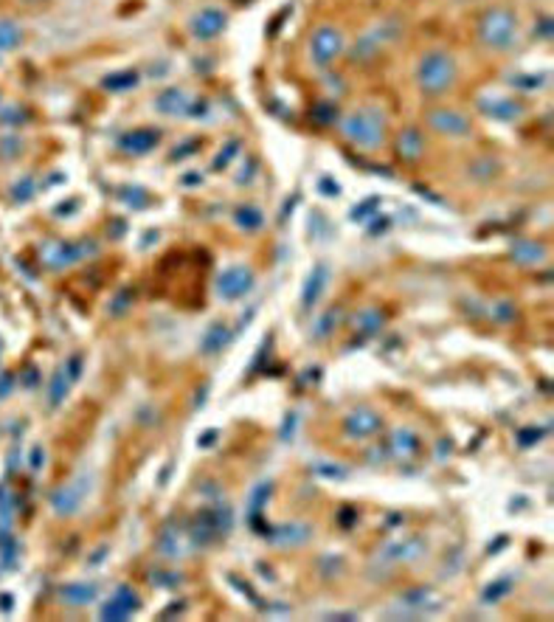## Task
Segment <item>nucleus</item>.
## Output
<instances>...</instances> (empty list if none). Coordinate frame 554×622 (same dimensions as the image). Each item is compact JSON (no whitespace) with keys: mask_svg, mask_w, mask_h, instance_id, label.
Wrapping results in <instances>:
<instances>
[{"mask_svg":"<svg viewBox=\"0 0 554 622\" xmlns=\"http://www.w3.org/2000/svg\"><path fill=\"white\" fill-rule=\"evenodd\" d=\"M270 493H273V485H270V481H262V485L253 488V493H251V499H248V518H251V515H262V507L267 504Z\"/></svg>","mask_w":554,"mask_h":622,"instance_id":"obj_29","label":"nucleus"},{"mask_svg":"<svg viewBox=\"0 0 554 622\" xmlns=\"http://www.w3.org/2000/svg\"><path fill=\"white\" fill-rule=\"evenodd\" d=\"M340 132L361 150H377L386 141V116L372 107L355 110L340 121Z\"/></svg>","mask_w":554,"mask_h":622,"instance_id":"obj_3","label":"nucleus"},{"mask_svg":"<svg viewBox=\"0 0 554 622\" xmlns=\"http://www.w3.org/2000/svg\"><path fill=\"white\" fill-rule=\"evenodd\" d=\"M65 372H68V378H71L74 383L82 378V355H74V358H68V364H65Z\"/></svg>","mask_w":554,"mask_h":622,"instance_id":"obj_42","label":"nucleus"},{"mask_svg":"<svg viewBox=\"0 0 554 622\" xmlns=\"http://www.w3.org/2000/svg\"><path fill=\"white\" fill-rule=\"evenodd\" d=\"M124 197H127V200H132V209H144V205L150 203L147 192H144V189H138V186H129V189H124Z\"/></svg>","mask_w":554,"mask_h":622,"instance_id":"obj_38","label":"nucleus"},{"mask_svg":"<svg viewBox=\"0 0 554 622\" xmlns=\"http://www.w3.org/2000/svg\"><path fill=\"white\" fill-rule=\"evenodd\" d=\"M321 476H326V479H346V470L338 467V465H321Z\"/></svg>","mask_w":554,"mask_h":622,"instance_id":"obj_43","label":"nucleus"},{"mask_svg":"<svg viewBox=\"0 0 554 622\" xmlns=\"http://www.w3.org/2000/svg\"><path fill=\"white\" fill-rule=\"evenodd\" d=\"M71 386H74V380L68 378L65 366H59V369L54 372V378H51V391H48L51 408H59V405H62V400L68 397V391H71Z\"/></svg>","mask_w":554,"mask_h":622,"instance_id":"obj_25","label":"nucleus"},{"mask_svg":"<svg viewBox=\"0 0 554 622\" xmlns=\"http://www.w3.org/2000/svg\"><path fill=\"white\" fill-rule=\"evenodd\" d=\"M352 321H355V327L361 329V338H369V335L380 332V327H383V316H380L377 310H363V313H358Z\"/></svg>","mask_w":554,"mask_h":622,"instance_id":"obj_28","label":"nucleus"},{"mask_svg":"<svg viewBox=\"0 0 554 622\" xmlns=\"http://www.w3.org/2000/svg\"><path fill=\"white\" fill-rule=\"evenodd\" d=\"M293 426H296V414L290 411V417L285 420V428H282V440H293Z\"/></svg>","mask_w":554,"mask_h":622,"instance_id":"obj_46","label":"nucleus"},{"mask_svg":"<svg viewBox=\"0 0 554 622\" xmlns=\"http://www.w3.org/2000/svg\"><path fill=\"white\" fill-rule=\"evenodd\" d=\"M340 51H343V37H340L338 29L321 26V29L312 31V37H310V56H312V62L318 68L332 65L340 56Z\"/></svg>","mask_w":554,"mask_h":622,"instance_id":"obj_6","label":"nucleus"},{"mask_svg":"<svg viewBox=\"0 0 554 622\" xmlns=\"http://www.w3.org/2000/svg\"><path fill=\"white\" fill-rule=\"evenodd\" d=\"M338 324H340V310H326V313L315 321V341L329 338V335L338 329Z\"/></svg>","mask_w":554,"mask_h":622,"instance_id":"obj_31","label":"nucleus"},{"mask_svg":"<svg viewBox=\"0 0 554 622\" xmlns=\"http://www.w3.org/2000/svg\"><path fill=\"white\" fill-rule=\"evenodd\" d=\"M397 150H399V155L405 158V161H417L420 155H422V150H425V141H422V132L420 130H405L399 138H397Z\"/></svg>","mask_w":554,"mask_h":622,"instance_id":"obj_22","label":"nucleus"},{"mask_svg":"<svg viewBox=\"0 0 554 622\" xmlns=\"http://www.w3.org/2000/svg\"><path fill=\"white\" fill-rule=\"evenodd\" d=\"M150 580H152L155 586H161V589H175V586L183 580V577H180V575H175V572H161V569H158V572H152V575H150Z\"/></svg>","mask_w":554,"mask_h":622,"instance_id":"obj_37","label":"nucleus"},{"mask_svg":"<svg viewBox=\"0 0 554 622\" xmlns=\"http://www.w3.org/2000/svg\"><path fill=\"white\" fill-rule=\"evenodd\" d=\"M12 380H15V375H9V372L0 375V397H6L12 391Z\"/></svg>","mask_w":554,"mask_h":622,"instance_id":"obj_44","label":"nucleus"},{"mask_svg":"<svg viewBox=\"0 0 554 622\" xmlns=\"http://www.w3.org/2000/svg\"><path fill=\"white\" fill-rule=\"evenodd\" d=\"M234 223L242 228V231H248V234H253V231H259L262 226H264V215H262V209L259 205H251V203H242L239 209L234 212Z\"/></svg>","mask_w":554,"mask_h":622,"instance_id":"obj_23","label":"nucleus"},{"mask_svg":"<svg viewBox=\"0 0 554 622\" xmlns=\"http://www.w3.org/2000/svg\"><path fill=\"white\" fill-rule=\"evenodd\" d=\"M478 37L493 51H509L518 45V17L507 6H493L478 20Z\"/></svg>","mask_w":554,"mask_h":622,"instance_id":"obj_2","label":"nucleus"},{"mask_svg":"<svg viewBox=\"0 0 554 622\" xmlns=\"http://www.w3.org/2000/svg\"><path fill=\"white\" fill-rule=\"evenodd\" d=\"M225 23H228V15H225V12H220V9H214V6H205V9H200V12L191 17L189 31H191V37H197V40H214V37H220V34L225 31Z\"/></svg>","mask_w":554,"mask_h":622,"instance_id":"obj_9","label":"nucleus"},{"mask_svg":"<svg viewBox=\"0 0 554 622\" xmlns=\"http://www.w3.org/2000/svg\"><path fill=\"white\" fill-rule=\"evenodd\" d=\"M197 147H200L197 141H189V144H183L180 150H175V153H172V158H175V161H180V155H186V153H191V150H197Z\"/></svg>","mask_w":554,"mask_h":622,"instance_id":"obj_50","label":"nucleus"},{"mask_svg":"<svg viewBox=\"0 0 554 622\" xmlns=\"http://www.w3.org/2000/svg\"><path fill=\"white\" fill-rule=\"evenodd\" d=\"M512 259L515 262H521V265H537V262H543V248L537 245V242H529V240H521V242H515L512 245Z\"/></svg>","mask_w":554,"mask_h":622,"instance_id":"obj_26","label":"nucleus"},{"mask_svg":"<svg viewBox=\"0 0 554 622\" xmlns=\"http://www.w3.org/2000/svg\"><path fill=\"white\" fill-rule=\"evenodd\" d=\"M377 209H380V200H377V197H369L363 205H358V209L349 212V217H352V220H363L366 215H372V212H377Z\"/></svg>","mask_w":554,"mask_h":622,"instance_id":"obj_39","label":"nucleus"},{"mask_svg":"<svg viewBox=\"0 0 554 622\" xmlns=\"http://www.w3.org/2000/svg\"><path fill=\"white\" fill-rule=\"evenodd\" d=\"M253 270L245 265H231L217 276V296L223 302H239L253 290Z\"/></svg>","mask_w":554,"mask_h":622,"instance_id":"obj_5","label":"nucleus"},{"mask_svg":"<svg viewBox=\"0 0 554 622\" xmlns=\"http://www.w3.org/2000/svg\"><path fill=\"white\" fill-rule=\"evenodd\" d=\"M543 434H546L543 428L526 426V428H518V434H515V442H518V448H532V445H537V442H540V437H543Z\"/></svg>","mask_w":554,"mask_h":622,"instance_id":"obj_33","label":"nucleus"},{"mask_svg":"<svg viewBox=\"0 0 554 622\" xmlns=\"http://www.w3.org/2000/svg\"><path fill=\"white\" fill-rule=\"evenodd\" d=\"M239 150H242V144L237 141V138H231V141L225 144V150H223V153L217 155V161H214V169H225V166H228V164L234 161V155H237Z\"/></svg>","mask_w":554,"mask_h":622,"instance_id":"obj_35","label":"nucleus"},{"mask_svg":"<svg viewBox=\"0 0 554 622\" xmlns=\"http://www.w3.org/2000/svg\"><path fill=\"white\" fill-rule=\"evenodd\" d=\"M158 144H161V132L152 130V127H138V130H129L118 138V147L129 155H147Z\"/></svg>","mask_w":554,"mask_h":622,"instance_id":"obj_15","label":"nucleus"},{"mask_svg":"<svg viewBox=\"0 0 554 622\" xmlns=\"http://www.w3.org/2000/svg\"><path fill=\"white\" fill-rule=\"evenodd\" d=\"M402 602H405L408 608H413L417 614H422V608H434V605L439 602V597H436V591H431L428 586H420V589L405 591V594H402Z\"/></svg>","mask_w":554,"mask_h":622,"instance_id":"obj_24","label":"nucleus"},{"mask_svg":"<svg viewBox=\"0 0 554 622\" xmlns=\"http://www.w3.org/2000/svg\"><path fill=\"white\" fill-rule=\"evenodd\" d=\"M23 40V31L12 20H0V51H12Z\"/></svg>","mask_w":554,"mask_h":622,"instance_id":"obj_30","label":"nucleus"},{"mask_svg":"<svg viewBox=\"0 0 554 622\" xmlns=\"http://www.w3.org/2000/svg\"><path fill=\"white\" fill-rule=\"evenodd\" d=\"M29 3H34V0H29Z\"/></svg>","mask_w":554,"mask_h":622,"instance_id":"obj_56","label":"nucleus"},{"mask_svg":"<svg viewBox=\"0 0 554 622\" xmlns=\"http://www.w3.org/2000/svg\"><path fill=\"white\" fill-rule=\"evenodd\" d=\"M191 183H200V175H186V186H191Z\"/></svg>","mask_w":554,"mask_h":622,"instance_id":"obj_55","label":"nucleus"},{"mask_svg":"<svg viewBox=\"0 0 554 622\" xmlns=\"http://www.w3.org/2000/svg\"><path fill=\"white\" fill-rule=\"evenodd\" d=\"M481 110L498 118V121H515L521 116V104L512 102V99H498V96H490V99H481Z\"/></svg>","mask_w":554,"mask_h":622,"instance_id":"obj_21","label":"nucleus"},{"mask_svg":"<svg viewBox=\"0 0 554 622\" xmlns=\"http://www.w3.org/2000/svg\"><path fill=\"white\" fill-rule=\"evenodd\" d=\"M15 555H17V541H12L9 535H0V558L9 569L15 566Z\"/></svg>","mask_w":554,"mask_h":622,"instance_id":"obj_34","label":"nucleus"},{"mask_svg":"<svg viewBox=\"0 0 554 622\" xmlns=\"http://www.w3.org/2000/svg\"><path fill=\"white\" fill-rule=\"evenodd\" d=\"M507 543H509V538H507V535H498V538H496V543H493V546H487V552H490V555H496V552H501Z\"/></svg>","mask_w":554,"mask_h":622,"instance_id":"obj_49","label":"nucleus"},{"mask_svg":"<svg viewBox=\"0 0 554 622\" xmlns=\"http://www.w3.org/2000/svg\"><path fill=\"white\" fill-rule=\"evenodd\" d=\"M428 555V543L422 538H405V541H388L383 546V558L388 563H413Z\"/></svg>","mask_w":554,"mask_h":622,"instance_id":"obj_10","label":"nucleus"},{"mask_svg":"<svg viewBox=\"0 0 554 622\" xmlns=\"http://www.w3.org/2000/svg\"><path fill=\"white\" fill-rule=\"evenodd\" d=\"M102 85H104L110 93H124V91H129V88L138 85V71H132V68H127V71H116V74L104 77Z\"/></svg>","mask_w":554,"mask_h":622,"instance_id":"obj_27","label":"nucleus"},{"mask_svg":"<svg viewBox=\"0 0 554 622\" xmlns=\"http://www.w3.org/2000/svg\"><path fill=\"white\" fill-rule=\"evenodd\" d=\"M338 524H340L343 529H352V527L358 524V510H355V507H340V513H338Z\"/></svg>","mask_w":554,"mask_h":622,"instance_id":"obj_41","label":"nucleus"},{"mask_svg":"<svg viewBox=\"0 0 554 622\" xmlns=\"http://www.w3.org/2000/svg\"><path fill=\"white\" fill-rule=\"evenodd\" d=\"M205 394H209V383H203V391H200V397H194V408H200V405H203Z\"/></svg>","mask_w":554,"mask_h":622,"instance_id":"obj_52","label":"nucleus"},{"mask_svg":"<svg viewBox=\"0 0 554 622\" xmlns=\"http://www.w3.org/2000/svg\"><path fill=\"white\" fill-rule=\"evenodd\" d=\"M312 118H315L318 124H332V121L338 118V110H335V104L321 102V104H315V107H312Z\"/></svg>","mask_w":554,"mask_h":622,"instance_id":"obj_36","label":"nucleus"},{"mask_svg":"<svg viewBox=\"0 0 554 622\" xmlns=\"http://www.w3.org/2000/svg\"><path fill=\"white\" fill-rule=\"evenodd\" d=\"M428 121L439 135H448V138H464L470 132V118L461 116L459 110H442V107L431 110Z\"/></svg>","mask_w":554,"mask_h":622,"instance_id":"obj_13","label":"nucleus"},{"mask_svg":"<svg viewBox=\"0 0 554 622\" xmlns=\"http://www.w3.org/2000/svg\"><path fill=\"white\" fill-rule=\"evenodd\" d=\"M155 549L161 552L164 558H183L186 552L191 549V541H189V532H186V527H180V524H175V521H169L164 529H161V535H158V543H155Z\"/></svg>","mask_w":554,"mask_h":622,"instance_id":"obj_12","label":"nucleus"},{"mask_svg":"<svg viewBox=\"0 0 554 622\" xmlns=\"http://www.w3.org/2000/svg\"><path fill=\"white\" fill-rule=\"evenodd\" d=\"M214 440H217V431H209V434H203V437H200V445H203V448H209Z\"/></svg>","mask_w":554,"mask_h":622,"instance_id":"obj_51","label":"nucleus"},{"mask_svg":"<svg viewBox=\"0 0 554 622\" xmlns=\"http://www.w3.org/2000/svg\"><path fill=\"white\" fill-rule=\"evenodd\" d=\"M129 302H132V290H121V296H118V299H113V304H110L113 316H116V318H121V316L127 313Z\"/></svg>","mask_w":554,"mask_h":622,"instance_id":"obj_40","label":"nucleus"},{"mask_svg":"<svg viewBox=\"0 0 554 622\" xmlns=\"http://www.w3.org/2000/svg\"><path fill=\"white\" fill-rule=\"evenodd\" d=\"M40 254H42V262L48 265V267H68V265H74V262H79V259H85V256H93L96 254V242L93 240H82V242H68V240H51V242H45L42 248H40Z\"/></svg>","mask_w":554,"mask_h":622,"instance_id":"obj_4","label":"nucleus"},{"mask_svg":"<svg viewBox=\"0 0 554 622\" xmlns=\"http://www.w3.org/2000/svg\"><path fill=\"white\" fill-rule=\"evenodd\" d=\"M88 488H90V485H85V479H77L74 485L59 488V490L51 496V507H54V513L62 515V518L74 515V513L82 507V502H85V496H88Z\"/></svg>","mask_w":554,"mask_h":622,"instance_id":"obj_11","label":"nucleus"},{"mask_svg":"<svg viewBox=\"0 0 554 622\" xmlns=\"http://www.w3.org/2000/svg\"><path fill=\"white\" fill-rule=\"evenodd\" d=\"M138 608H141V597L135 594V589H129V586H118V589L113 591V597L102 605L99 619H107V622H124V619H129Z\"/></svg>","mask_w":554,"mask_h":622,"instance_id":"obj_8","label":"nucleus"},{"mask_svg":"<svg viewBox=\"0 0 554 622\" xmlns=\"http://www.w3.org/2000/svg\"><path fill=\"white\" fill-rule=\"evenodd\" d=\"M189 104H191V99H189L180 88H169V91H164V93L155 99V107H158V113H164V116H186V113H189Z\"/></svg>","mask_w":554,"mask_h":622,"instance_id":"obj_20","label":"nucleus"},{"mask_svg":"<svg viewBox=\"0 0 554 622\" xmlns=\"http://www.w3.org/2000/svg\"><path fill=\"white\" fill-rule=\"evenodd\" d=\"M496 318H498V321H509V318H515V307H512V304H501Z\"/></svg>","mask_w":554,"mask_h":622,"instance_id":"obj_48","label":"nucleus"},{"mask_svg":"<svg viewBox=\"0 0 554 622\" xmlns=\"http://www.w3.org/2000/svg\"><path fill=\"white\" fill-rule=\"evenodd\" d=\"M45 465V451L42 448H34V453H31V470H40Z\"/></svg>","mask_w":554,"mask_h":622,"instance_id":"obj_45","label":"nucleus"},{"mask_svg":"<svg viewBox=\"0 0 554 622\" xmlns=\"http://www.w3.org/2000/svg\"><path fill=\"white\" fill-rule=\"evenodd\" d=\"M312 538V527L310 524H301V521H290V524H282L267 532V541L279 549H296V546H304L307 541Z\"/></svg>","mask_w":554,"mask_h":622,"instance_id":"obj_14","label":"nucleus"},{"mask_svg":"<svg viewBox=\"0 0 554 622\" xmlns=\"http://www.w3.org/2000/svg\"><path fill=\"white\" fill-rule=\"evenodd\" d=\"M104 555H107V546H102V549H99V552H96V555H93V558H90V566H99V561H102V558H104Z\"/></svg>","mask_w":554,"mask_h":622,"instance_id":"obj_53","label":"nucleus"},{"mask_svg":"<svg viewBox=\"0 0 554 622\" xmlns=\"http://www.w3.org/2000/svg\"><path fill=\"white\" fill-rule=\"evenodd\" d=\"M31 192H34V183H31V180L26 178V183H23L20 189H15V197H17V200H26V197H29Z\"/></svg>","mask_w":554,"mask_h":622,"instance_id":"obj_47","label":"nucleus"},{"mask_svg":"<svg viewBox=\"0 0 554 622\" xmlns=\"http://www.w3.org/2000/svg\"><path fill=\"white\" fill-rule=\"evenodd\" d=\"M459 68L450 54L445 51H428L417 65V85L425 96H442L456 85Z\"/></svg>","mask_w":554,"mask_h":622,"instance_id":"obj_1","label":"nucleus"},{"mask_svg":"<svg viewBox=\"0 0 554 622\" xmlns=\"http://www.w3.org/2000/svg\"><path fill=\"white\" fill-rule=\"evenodd\" d=\"M509 591H512V580H496V583H490L487 589H484L481 600H484V602H498V600H504Z\"/></svg>","mask_w":554,"mask_h":622,"instance_id":"obj_32","label":"nucleus"},{"mask_svg":"<svg viewBox=\"0 0 554 622\" xmlns=\"http://www.w3.org/2000/svg\"><path fill=\"white\" fill-rule=\"evenodd\" d=\"M388 448H391V456L397 459H413L422 453V440L413 428H394Z\"/></svg>","mask_w":554,"mask_h":622,"instance_id":"obj_16","label":"nucleus"},{"mask_svg":"<svg viewBox=\"0 0 554 622\" xmlns=\"http://www.w3.org/2000/svg\"><path fill=\"white\" fill-rule=\"evenodd\" d=\"M26 389H34L37 386V375H34V369H29V375H26V383H23Z\"/></svg>","mask_w":554,"mask_h":622,"instance_id":"obj_54","label":"nucleus"},{"mask_svg":"<svg viewBox=\"0 0 554 622\" xmlns=\"http://www.w3.org/2000/svg\"><path fill=\"white\" fill-rule=\"evenodd\" d=\"M380 431H383V417L369 405H361V408L349 411L346 420H343V434L349 440H369Z\"/></svg>","mask_w":554,"mask_h":622,"instance_id":"obj_7","label":"nucleus"},{"mask_svg":"<svg viewBox=\"0 0 554 622\" xmlns=\"http://www.w3.org/2000/svg\"><path fill=\"white\" fill-rule=\"evenodd\" d=\"M234 341V332L225 327V324H212L209 329H205V335H203V341H200V352L203 355H217V352H223L228 343Z\"/></svg>","mask_w":554,"mask_h":622,"instance_id":"obj_18","label":"nucleus"},{"mask_svg":"<svg viewBox=\"0 0 554 622\" xmlns=\"http://www.w3.org/2000/svg\"><path fill=\"white\" fill-rule=\"evenodd\" d=\"M326 282H329V273H326V267H324V265H315V267L310 270V276H307V282H304V293H301V304H304L307 310H310V307H315V302L321 299V293H324Z\"/></svg>","mask_w":554,"mask_h":622,"instance_id":"obj_19","label":"nucleus"},{"mask_svg":"<svg viewBox=\"0 0 554 622\" xmlns=\"http://www.w3.org/2000/svg\"><path fill=\"white\" fill-rule=\"evenodd\" d=\"M96 597H99V586H93V583H65V586H59L62 605H71V608H85V605L96 602Z\"/></svg>","mask_w":554,"mask_h":622,"instance_id":"obj_17","label":"nucleus"}]
</instances>
